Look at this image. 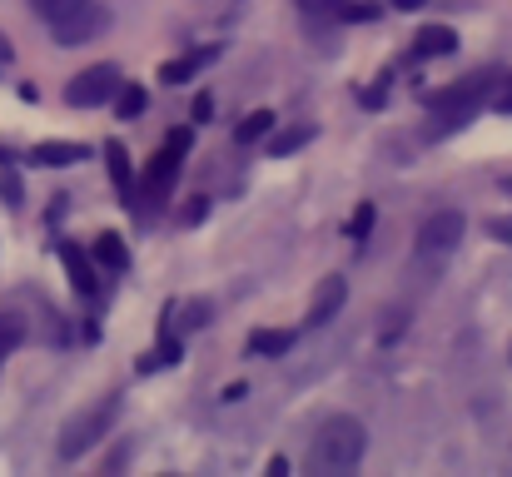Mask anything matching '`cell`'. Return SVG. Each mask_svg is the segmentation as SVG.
<instances>
[{
	"label": "cell",
	"instance_id": "cell-3",
	"mask_svg": "<svg viewBox=\"0 0 512 477\" xmlns=\"http://www.w3.org/2000/svg\"><path fill=\"white\" fill-rule=\"evenodd\" d=\"M115 418H120V393H105L100 403L80 408V413H75V418L60 428V458H65V463L85 458V453H90L100 438H110Z\"/></svg>",
	"mask_w": 512,
	"mask_h": 477
},
{
	"label": "cell",
	"instance_id": "cell-4",
	"mask_svg": "<svg viewBox=\"0 0 512 477\" xmlns=\"http://www.w3.org/2000/svg\"><path fill=\"white\" fill-rule=\"evenodd\" d=\"M463 234H468V219L458 214V209H438V214H428L423 224H418V259L423 264H443L458 244H463Z\"/></svg>",
	"mask_w": 512,
	"mask_h": 477
},
{
	"label": "cell",
	"instance_id": "cell-28",
	"mask_svg": "<svg viewBox=\"0 0 512 477\" xmlns=\"http://www.w3.org/2000/svg\"><path fill=\"white\" fill-rule=\"evenodd\" d=\"M10 55H15V50H10V40L0 35V65H10Z\"/></svg>",
	"mask_w": 512,
	"mask_h": 477
},
{
	"label": "cell",
	"instance_id": "cell-10",
	"mask_svg": "<svg viewBox=\"0 0 512 477\" xmlns=\"http://www.w3.org/2000/svg\"><path fill=\"white\" fill-rule=\"evenodd\" d=\"M294 348V333L289 328H254L249 333V353L254 358H284Z\"/></svg>",
	"mask_w": 512,
	"mask_h": 477
},
{
	"label": "cell",
	"instance_id": "cell-22",
	"mask_svg": "<svg viewBox=\"0 0 512 477\" xmlns=\"http://www.w3.org/2000/svg\"><path fill=\"white\" fill-rule=\"evenodd\" d=\"M0 199H5L10 209H20V204H25V189H20V174H10V169L0 174Z\"/></svg>",
	"mask_w": 512,
	"mask_h": 477
},
{
	"label": "cell",
	"instance_id": "cell-16",
	"mask_svg": "<svg viewBox=\"0 0 512 477\" xmlns=\"http://www.w3.org/2000/svg\"><path fill=\"white\" fill-rule=\"evenodd\" d=\"M209 55H214V50H194V55H179V60H170V65L160 70V80H165V85H184V80H189V75H194V70H199V65L209 60Z\"/></svg>",
	"mask_w": 512,
	"mask_h": 477
},
{
	"label": "cell",
	"instance_id": "cell-21",
	"mask_svg": "<svg viewBox=\"0 0 512 477\" xmlns=\"http://www.w3.org/2000/svg\"><path fill=\"white\" fill-rule=\"evenodd\" d=\"M368 229H373V204L363 199V204L353 209V219H348V239H358V244H363V239H368Z\"/></svg>",
	"mask_w": 512,
	"mask_h": 477
},
{
	"label": "cell",
	"instance_id": "cell-2",
	"mask_svg": "<svg viewBox=\"0 0 512 477\" xmlns=\"http://www.w3.org/2000/svg\"><path fill=\"white\" fill-rule=\"evenodd\" d=\"M493 90H498V75L493 70H483V75H468V80H458V85H448V90H433L428 95V110H433V135H448V130H463L488 100H493Z\"/></svg>",
	"mask_w": 512,
	"mask_h": 477
},
{
	"label": "cell",
	"instance_id": "cell-27",
	"mask_svg": "<svg viewBox=\"0 0 512 477\" xmlns=\"http://www.w3.org/2000/svg\"><path fill=\"white\" fill-rule=\"evenodd\" d=\"M493 234H498L503 244H512V219H493Z\"/></svg>",
	"mask_w": 512,
	"mask_h": 477
},
{
	"label": "cell",
	"instance_id": "cell-5",
	"mask_svg": "<svg viewBox=\"0 0 512 477\" xmlns=\"http://www.w3.org/2000/svg\"><path fill=\"white\" fill-rule=\"evenodd\" d=\"M184 150H189V130H174L170 140H165V150L150 159V169H145V204L150 209H160L170 199L174 179H179V164H184Z\"/></svg>",
	"mask_w": 512,
	"mask_h": 477
},
{
	"label": "cell",
	"instance_id": "cell-26",
	"mask_svg": "<svg viewBox=\"0 0 512 477\" xmlns=\"http://www.w3.org/2000/svg\"><path fill=\"white\" fill-rule=\"evenodd\" d=\"M184 224H199L204 219V199H194V204H184V214H179Z\"/></svg>",
	"mask_w": 512,
	"mask_h": 477
},
{
	"label": "cell",
	"instance_id": "cell-9",
	"mask_svg": "<svg viewBox=\"0 0 512 477\" xmlns=\"http://www.w3.org/2000/svg\"><path fill=\"white\" fill-rule=\"evenodd\" d=\"M90 254H95V264H100V269H110V274L130 269V249H125V239H120V234H95Z\"/></svg>",
	"mask_w": 512,
	"mask_h": 477
},
{
	"label": "cell",
	"instance_id": "cell-14",
	"mask_svg": "<svg viewBox=\"0 0 512 477\" xmlns=\"http://www.w3.org/2000/svg\"><path fill=\"white\" fill-rule=\"evenodd\" d=\"M309 140H314V125H289V130H279V135L269 130V155L284 159V155H294L299 145H309Z\"/></svg>",
	"mask_w": 512,
	"mask_h": 477
},
{
	"label": "cell",
	"instance_id": "cell-17",
	"mask_svg": "<svg viewBox=\"0 0 512 477\" xmlns=\"http://www.w3.org/2000/svg\"><path fill=\"white\" fill-rule=\"evenodd\" d=\"M105 164H110V179H115V189L130 199V194H135V179H130V155H125V145H110V150H105Z\"/></svg>",
	"mask_w": 512,
	"mask_h": 477
},
{
	"label": "cell",
	"instance_id": "cell-11",
	"mask_svg": "<svg viewBox=\"0 0 512 477\" xmlns=\"http://www.w3.org/2000/svg\"><path fill=\"white\" fill-rule=\"evenodd\" d=\"M413 50L418 55H453L458 50V35H453V25H423L413 35Z\"/></svg>",
	"mask_w": 512,
	"mask_h": 477
},
{
	"label": "cell",
	"instance_id": "cell-30",
	"mask_svg": "<svg viewBox=\"0 0 512 477\" xmlns=\"http://www.w3.org/2000/svg\"><path fill=\"white\" fill-rule=\"evenodd\" d=\"M508 189H512V179H508Z\"/></svg>",
	"mask_w": 512,
	"mask_h": 477
},
{
	"label": "cell",
	"instance_id": "cell-23",
	"mask_svg": "<svg viewBox=\"0 0 512 477\" xmlns=\"http://www.w3.org/2000/svg\"><path fill=\"white\" fill-rule=\"evenodd\" d=\"M214 314V304L209 299H194V304H184V328H204Z\"/></svg>",
	"mask_w": 512,
	"mask_h": 477
},
{
	"label": "cell",
	"instance_id": "cell-29",
	"mask_svg": "<svg viewBox=\"0 0 512 477\" xmlns=\"http://www.w3.org/2000/svg\"><path fill=\"white\" fill-rule=\"evenodd\" d=\"M398 10H418V5H428V0H393Z\"/></svg>",
	"mask_w": 512,
	"mask_h": 477
},
{
	"label": "cell",
	"instance_id": "cell-15",
	"mask_svg": "<svg viewBox=\"0 0 512 477\" xmlns=\"http://www.w3.org/2000/svg\"><path fill=\"white\" fill-rule=\"evenodd\" d=\"M269 130H274V110H254V115L239 120L234 140H239V145H254V140H269Z\"/></svg>",
	"mask_w": 512,
	"mask_h": 477
},
{
	"label": "cell",
	"instance_id": "cell-8",
	"mask_svg": "<svg viewBox=\"0 0 512 477\" xmlns=\"http://www.w3.org/2000/svg\"><path fill=\"white\" fill-rule=\"evenodd\" d=\"M343 304H348V284H343L339 274H329V279L314 289V299H309V328H324Z\"/></svg>",
	"mask_w": 512,
	"mask_h": 477
},
{
	"label": "cell",
	"instance_id": "cell-1",
	"mask_svg": "<svg viewBox=\"0 0 512 477\" xmlns=\"http://www.w3.org/2000/svg\"><path fill=\"white\" fill-rule=\"evenodd\" d=\"M363 448H368L363 423L348 418V413H334V418L319 423V433H314V443H309V468L324 477L353 473V468L363 463Z\"/></svg>",
	"mask_w": 512,
	"mask_h": 477
},
{
	"label": "cell",
	"instance_id": "cell-19",
	"mask_svg": "<svg viewBox=\"0 0 512 477\" xmlns=\"http://www.w3.org/2000/svg\"><path fill=\"white\" fill-rule=\"evenodd\" d=\"M25 343V318L20 314H0V353L20 348Z\"/></svg>",
	"mask_w": 512,
	"mask_h": 477
},
{
	"label": "cell",
	"instance_id": "cell-6",
	"mask_svg": "<svg viewBox=\"0 0 512 477\" xmlns=\"http://www.w3.org/2000/svg\"><path fill=\"white\" fill-rule=\"evenodd\" d=\"M110 95H120V70L115 65H90L65 85V105H75V110H95Z\"/></svg>",
	"mask_w": 512,
	"mask_h": 477
},
{
	"label": "cell",
	"instance_id": "cell-25",
	"mask_svg": "<svg viewBox=\"0 0 512 477\" xmlns=\"http://www.w3.org/2000/svg\"><path fill=\"white\" fill-rule=\"evenodd\" d=\"M209 115H214V100H209V95H199V100H194V120H199V125H204V120H209Z\"/></svg>",
	"mask_w": 512,
	"mask_h": 477
},
{
	"label": "cell",
	"instance_id": "cell-13",
	"mask_svg": "<svg viewBox=\"0 0 512 477\" xmlns=\"http://www.w3.org/2000/svg\"><path fill=\"white\" fill-rule=\"evenodd\" d=\"M60 259H65V269H70V284H75L80 294H95V289H100V279H95V269H90V259H85V249H75V244H65V249H60Z\"/></svg>",
	"mask_w": 512,
	"mask_h": 477
},
{
	"label": "cell",
	"instance_id": "cell-18",
	"mask_svg": "<svg viewBox=\"0 0 512 477\" xmlns=\"http://www.w3.org/2000/svg\"><path fill=\"white\" fill-rule=\"evenodd\" d=\"M90 0H30V10L45 20V25H60V20H70L75 10H85Z\"/></svg>",
	"mask_w": 512,
	"mask_h": 477
},
{
	"label": "cell",
	"instance_id": "cell-24",
	"mask_svg": "<svg viewBox=\"0 0 512 477\" xmlns=\"http://www.w3.org/2000/svg\"><path fill=\"white\" fill-rule=\"evenodd\" d=\"M493 105H498L503 115H512V75H508V80H503V90L493 95Z\"/></svg>",
	"mask_w": 512,
	"mask_h": 477
},
{
	"label": "cell",
	"instance_id": "cell-20",
	"mask_svg": "<svg viewBox=\"0 0 512 477\" xmlns=\"http://www.w3.org/2000/svg\"><path fill=\"white\" fill-rule=\"evenodd\" d=\"M145 105H150V95H145L140 85H125V90H120V120H140Z\"/></svg>",
	"mask_w": 512,
	"mask_h": 477
},
{
	"label": "cell",
	"instance_id": "cell-7",
	"mask_svg": "<svg viewBox=\"0 0 512 477\" xmlns=\"http://www.w3.org/2000/svg\"><path fill=\"white\" fill-rule=\"evenodd\" d=\"M105 25H110V10H105L100 0H90L85 10H75L70 20H60V25H50V30H55V45H85V40L105 35Z\"/></svg>",
	"mask_w": 512,
	"mask_h": 477
},
{
	"label": "cell",
	"instance_id": "cell-12",
	"mask_svg": "<svg viewBox=\"0 0 512 477\" xmlns=\"http://www.w3.org/2000/svg\"><path fill=\"white\" fill-rule=\"evenodd\" d=\"M35 164H45V169H65V164H75V159H85V145H70V140H45V145H35L30 150Z\"/></svg>",
	"mask_w": 512,
	"mask_h": 477
}]
</instances>
